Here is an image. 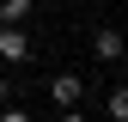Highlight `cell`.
Listing matches in <instances>:
<instances>
[{"label": "cell", "mask_w": 128, "mask_h": 122, "mask_svg": "<svg viewBox=\"0 0 128 122\" xmlns=\"http://www.w3.org/2000/svg\"><path fill=\"white\" fill-rule=\"evenodd\" d=\"M61 122H86V116H79V110H67V116H61Z\"/></svg>", "instance_id": "52a82bcc"}, {"label": "cell", "mask_w": 128, "mask_h": 122, "mask_svg": "<svg viewBox=\"0 0 128 122\" xmlns=\"http://www.w3.org/2000/svg\"><path fill=\"white\" fill-rule=\"evenodd\" d=\"M110 116H116V122H128V86H122V92H110Z\"/></svg>", "instance_id": "5b68a950"}, {"label": "cell", "mask_w": 128, "mask_h": 122, "mask_svg": "<svg viewBox=\"0 0 128 122\" xmlns=\"http://www.w3.org/2000/svg\"><path fill=\"white\" fill-rule=\"evenodd\" d=\"M0 61H30V37L18 24H0Z\"/></svg>", "instance_id": "6da1fadb"}, {"label": "cell", "mask_w": 128, "mask_h": 122, "mask_svg": "<svg viewBox=\"0 0 128 122\" xmlns=\"http://www.w3.org/2000/svg\"><path fill=\"white\" fill-rule=\"evenodd\" d=\"M24 12H30V0H0V24H24Z\"/></svg>", "instance_id": "277c9868"}, {"label": "cell", "mask_w": 128, "mask_h": 122, "mask_svg": "<svg viewBox=\"0 0 128 122\" xmlns=\"http://www.w3.org/2000/svg\"><path fill=\"white\" fill-rule=\"evenodd\" d=\"M0 110H6V80H0Z\"/></svg>", "instance_id": "ba28073f"}, {"label": "cell", "mask_w": 128, "mask_h": 122, "mask_svg": "<svg viewBox=\"0 0 128 122\" xmlns=\"http://www.w3.org/2000/svg\"><path fill=\"white\" fill-rule=\"evenodd\" d=\"M92 49H98V61H122V49H128V43H122V30H98V37H92Z\"/></svg>", "instance_id": "3957f363"}, {"label": "cell", "mask_w": 128, "mask_h": 122, "mask_svg": "<svg viewBox=\"0 0 128 122\" xmlns=\"http://www.w3.org/2000/svg\"><path fill=\"white\" fill-rule=\"evenodd\" d=\"M79 92H86L79 73H55V80H49V98L61 104V110H79Z\"/></svg>", "instance_id": "7a4b0ae2"}, {"label": "cell", "mask_w": 128, "mask_h": 122, "mask_svg": "<svg viewBox=\"0 0 128 122\" xmlns=\"http://www.w3.org/2000/svg\"><path fill=\"white\" fill-rule=\"evenodd\" d=\"M0 122H30V116L24 110H0Z\"/></svg>", "instance_id": "8992f818"}]
</instances>
